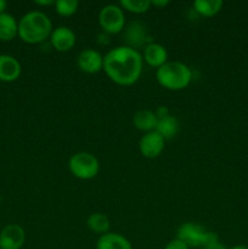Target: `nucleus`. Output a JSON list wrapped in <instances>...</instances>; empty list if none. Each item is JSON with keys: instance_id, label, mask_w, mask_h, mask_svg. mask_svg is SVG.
Returning <instances> with one entry per match:
<instances>
[{"instance_id": "1", "label": "nucleus", "mask_w": 248, "mask_h": 249, "mask_svg": "<svg viewBox=\"0 0 248 249\" xmlns=\"http://www.w3.org/2000/svg\"><path fill=\"white\" fill-rule=\"evenodd\" d=\"M142 55L136 49L119 45L104 56V71L113 83L123 87L135 84L142 73Z\"/></svg>"}, {"instance_id": "2", "label": "nucleus", "mask_w": 248, "mask_h": 249, "mask_svg": "<svg viewBox=\"0 0 248 249\" xmlns=\"http://www.w3.org/2000/svg\"><path fill=\"white\" fill-rule=\"evenodd\" d=\"M53 29L50 17L39 10L27 12L18 21V36L27 44L44 43L50 38Z\"/></svg>"}, {"instance_id": "3", "label": "nucleus", "mask_w": 248, "mask_h": 249, "mask_svg": "<svg viewBox=\"0 0 248 249\" xmlns=\"http://www.w3.org/2000/svg\"><path fill=\"white\" fill-rule=\"evenodd\" d=\"M158 84L170 91H179L189 87L192 80V71L186 63L168 61L156 71Z\"/></svg>"}, {"instance_id": "4", "label": "nucleus", "mask_w": 248, "mask_h": 249, "mask_svg": "<svg viewBox=\"0 0 248 249\" xmlns=\"http://www.w3.org/2000/svg\"><path fill=\"white\" fill-rule=\"evenodd\" d=\"M177 238L191 248H206L207 246L219 242V236L213 231L207 230L197 223L187 221L181 224L177 231Z\"/></svg>"}, {"instance_id": "5", "label": "nucleus", "mask_w": 248, "mask_h": 249, "mask_svg": "<svg viewBox=\"0 0 248 249\" xmlns=\"http://www.w3.org/2000/svg\"><path fill=\"white\" fill-rule=\"evenodd\" d=\"M71 174L79 180H91L99 174L100 162L92 153L87 151L73 153L68 160Z\"/></svg>"}, {"instance_id": "6", "label": "nucleus", "mask_w": 248, "mask_h": 249, "mask_svg": "<svg viewBox=\"0 0 248 249\" xmlns=\"http://www.w3.org/2000/svg\"><path fill=\"white\" fill-rule=\"evenodd\" d=\"M99 24L107 34H118L125 27V14L119 5L107 4L99 12Z\"/></svg>"}, {"instance_id": "7", "label": "nucleus", "mask_w": 248, "mask_h": 249, "mask_svg": "<svg viewBox=\"0 0 248 249\" xmlns=\"http://www.w3.org/2000/svg\"><path fill=\"white\" fill-rule=\"evenodd\" d=\"M123 38L125 40V45L136 49L145 48L147 44L152 43L151 36H148L146 26L140 21H133L126 24L123 29Z\"/></svg>"}, {"instance_id": "8", "label": "nucleus", "mask_w": 248, "mask_h": 249, "mask_svg": "<svg viewBox=\"0 0 248 249\" xmlns=\"http://www.w3.org/2000/svg\"><path fill=\"white\" fill-rule=\"evenodd\" d=\"M165 140L156 130L145 133L139 141V150L145 158H157L164 151Z\"/></svg>"}, {"instance_id": "9", "label": "nucleus", "mask_w": 248, "mask_h": 249, "mask_svg": "<svg viewBox=\"0 0 248 249\" xmlns=\"http://www.w3.org/2000/svg\"><path fill=\"white\" fill-rule=\"evenodd\" d=\"M50 45L60 53H67L74 48L77 43L75 33L67 26H60L53 29L50 34Z\"/></svg>"}, {"instance_id": "10", "label": "nucleus", "mask_w": 248, "mask_h": 249, "mask_svg": "<svg viewBox=\"0 0 248 249\" xmlns=\"http://www.w3.org/2000/svg\"><path fill=\"white\" fill-rule=\"evenodd\" d=\"M77 65L82 72L95 74L104 70V56L95 49H84L78 55Z\"/></svg>"}, {"instance_id": "11", "label": "nucleus", "mask_w": 248, "mask_h": 249, "mask_svg": "<svg viewBox=\"0 0 248 249\" xmlns=\"http://www.w3.org/2000/svg\"><path fill=\"white\" fill-rule=\"evenodd\" d=\"M26 242V232L18 224H9L0 232V249H21Z\"/></svg>"}, {"instance_id": "12", "label": "nucleus", "mask_w": 248, "mask_h": 249, "mask_svg": "<svg viewBox=\"0 0 248 249\" xmlns=\"http://www.w3.org/2000/svg\"><path fill=\"white\" fill-rule=\"evenodd\" d=\"M142 60L152 68H159L168 62V51L162 44L150 43L143 48Z\"/></svg>"}, {"instance_id": "13", "label": "nucleus", "mask_w": 248, "mask_h": 249, "mask_svg": "<svg viewBox=\"0 0 248 249\" xmlns=\"http://www.w3.org/2000/svg\"><path fill=\"white\" fill-rule=\"evenodd\" d=\"M22 72L21 63L11 55H0V80L11 83L19 78Z\"/></svg>"}, {"instance_id": "14", "label": "nucleus", "mask_w": 248, "mask_h": 249, "mask_svg": "<svg viewBox=\"0 0 248 249\" xmlns=\"http://www.w3.org/2000/svg\"><path fill=\"white\" fill-rule=\"evenodd\" d=\"M96 249H133V246L123 235L109 231L97 238Z\"/></svg>"}, {"instance_id": "15", "label": "nucleus", "mask_w": 248, "mask_h": 249, "mask_svg": "<svg viewBox=\"0 0 248 249\" xmlns=\"http://www.w3.org/2000/svg\"><path fill=\"white\" fill-rule=\"evenodd\" d=\"M157 122L158 118L156 117L155 111H151V109H139L133 117L134 126L142 133L156 130Z\"/></svg>"}, {"instance_id": "16", "label": "nucleus", "mask_w": 248, "mask_h": 249, "mask_svg": "<svg viewBox=\"0 0 248 249\" xmlns=\"http://www.w3.org/2000/svg\"><path fill=\"white\" fill-rule=\"evenodd\" d=\"M18 36V22L12 15L0 14V40L10 41Z\"/></svg>"}, {"instance_id": "17", "label": "nucleus", "mask_w": 248, "mask_h": 249, "mask_svg": "<svg viewBox=\"0 0 248 249\" xmlns=\"http://www.w3.org/2000/svg\"><path fill=\"white\" fill-rule=\"evenodd\" d=\"M179 121L175 116L169 114L167 117L159 118L157 122V126H156V131L159 134L160 136L164 138V140H169V139L174 138L179 131Z\"/></svg>"}, {"instance_id": "18", "label": "nucleus", "mask_w": 248, "mask_h": 249, "mask_svg": "<svg viewBox=\"0 0 248 249\" xmlns=\"http://www.w3.org/2000/svg\"><path fill=\"white\" fill-rule=\"evenodd\" d=\"M224 2L221 0H196L192 4L194 11L202 17H213L221 11Z\"/></svg>"}, {"instance_id": "19", "label": "nucleus", "mask_w": 248, "mask_h": 249, "mask_svg": "<svg viewBox=\"0 0 248 249\" xmlns=\"http://www.w3.org/2000/svg\"><path fill=\"white\" fill-rule=\"evenodd\" d=\"M87 226L91 232L97 233V235L101 236L109 232L111 223H109V219L106 214L100 213V212H95V213L90 214L89 218H88Z\"/></svg>"}, {"instance_id": "20", "label": "nucleus", "mask_w": 248, "mask_h": 249, "mask_svg": "<svg viewBox=\"0 0 248 249\" xmlns=\"http://www.w3.org/2000/svg\"><path fill=\"white\" fill-rule=\"evenodd\" d=\"M119 6L125 11L135 15H141L151 9V0H121Z\"/></svg>"}, {"instance_id": "21", "label": "nucleus", "mask_w": 248, "mask_h": 249, "mask_svg": "<svg viewBox=\"0 0 248 249\" xmlns=\"http://www.w3.org/2000/svg\"><path fill=\"white\" fill-rule=\"evenodd\" d=\"M55 11L62 17H70L77 12L79 7L78 0H56L55 1Z\"/></svg>"}, {"instance_id": "22", "label": "nucleus", "mask_w": 248, "mask_h": 249, "mask_svg": "<svg viewBox=\"0 0 248 249\" xmlns=\"http://www.w3.org/2000/svg\"><path fill=\"white\" fill-rule=\"evenodd\" d=\"M164 249H190V248L187 247V245H185L182 241H180L179 238L175 237L165 245Z\"/></svg>"}, {"instance_id": "23", "label": "nucleus", "mask_w": 248, "mask_h": 249, "mask_svg": "<svg viewBox=\"0 0 248 249\" xmlns=\"http://www.w3.org/2000/svg\"><path fill=\"white\" fill-rule=\"evenodd\" d=\"M97 44H99V45H101V46H106V45H108L109 44V34H107V33H105V32H101V33L99 34V36H97Z\"/></svg>"}, {"instance_id": "24", "label": "nucleus", "mask_w": 248, "mask_h": 249, "mask_svg": "<svg viewBox=\"0 0 248 249\" xmlns=\"http://www.w3.org/2000/svg\"><path fill=\"white\" fill-rule=\"evenodd\" d=\"M155 114H156V117L159 119V118H163V117L169 116L170 112H169V108H168L167 106H159V107H157V109L155 111Z\"/></svg>"}, {"instance_id": "25", "label": "nucleus", "mask_w": 248, "mask_h": 249, "mask_svg": "<svg viewBox=\"0 0 248 249\" xmlns=\"http://www.w3.org/2000/svg\"><path fill=\"white\" fill-rule=\"evenodd\" d=\"M151 5L157 9H163L167 5H169V0H151Z\"/></svg>"}, {"instance_id": "26", "label": "nucleus", "mask_w": 248, "mask_h": 249, "mask_svg": "<svg viewBox=\"0 0 248 249\" xmlns=\"http://www.w3.org/2000/svg\"><path fill=\"white\" fill-rule=\"evenodd\" d=\"M34 4L38 6H50V5H55V1L53 0H35Z\"/></svg>"}, {"instance_id": "27", "label": "nucleus", "mask_w": 248, "mask_h": 249, "mask_svg": "<svg viewBox=\"0 0 248 249\" xmlns=\"http://www.w3.org/2000/svg\"><path fill=\"white\" fill-rule=\"evenodd\" d=\"M203 249H228V248H226L225 246H224L223 243H221L220 241H219V242L213 243V245L207 246V247H206V248H203Z\"/></svg>"}, {"instance_id": "28", "label": "nucleus", "mask_w": 248, "mask_h": 249, "mask_svg": "<svg viewBox=\"0 0 248 249\" xmlns=\"http://www.w3.org/2000/svg\"><path fill=\"white\" fill-rule=\"evenodd\" d=\"M7 7V2L5 0H0V14H4Z\"/></svg>"}, {"instance_id": "29", "label": "nucleus", "mask_w": 248, "mask_h": 249, "mask_svg": "<svg viewBox=\"0 0 248 249\" xmlns=\"http://www.w3.org/2000/svg\"><path fill=\"white\" fill-rule=\"evenodd\" d=\"M229 249H248V247H246V246H242V245H238V246H235V247H231Z\"/></svg>"}]
</instances>
